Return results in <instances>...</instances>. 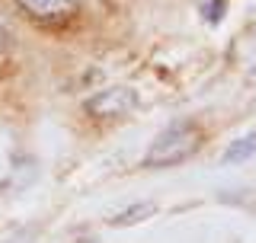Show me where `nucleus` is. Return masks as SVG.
I'll return each instance as SVG.
<instances>
[{
  "instance_id": "f257e3e1",
  "label": "nucleus",
  "mask_w": 256,
  "mask_h": 243,
  "mask_svg": "<svg viewBox=\"0 0 256 243\" xmlns=\"http://www.w3.org/2000/svg\"><path fill=\"white\" fill-rule=\"evenodd\" d=\"M202 144V128L196 122H176V125L164 128L154 141H150L148 154H144V166L148 170H166L176 164H186Z\"/></svg>"
},
{
  "instance_id": "f03ea898",
  "label": "nucleus",
  "mask_w": 256,
  "mask_h": 243,
  "mask_svg": "<svg viewBox=\"0 0 256 243\" xmlns=\"http://www.w3.org/2000/svg\"><path fill=\"white\" fill-rule=\"evenodd\" d=\"M13 6L26 16L29 22L42 29H61L80 16L84 4L80 0H13Z\"/></svg>"
},
{
  "instance_id": "7ed1b4c3",
  "label": "nucleus",
  "mask_w": 256,
  "mask_h": 243,
  "mask_svg": "<svg viewBox=\"0 0 256 243\" xmlns=\"http://www.w3.org/2000/svg\"><path fill=\"white\" fill-rule=\"evenodd\" d=\"M134 106H138V93L128 86H112V90H102L86 100V112L93 118H122Z\"/></svg>"
},
{
  "instance_id": "20e7f679",
  "label": "nucleus",
  "mask_w": 256,
  "mask_h": 243,
  "mask_svg": "<svg viewBox=\"0 0 256 243\" xmlns=\"http://www.w3.org/2000/svg\"><path fill=\"white\" fill-rule=\"evenodd\" d=\"M256 154V134H246V138H240L237 144H230L228 150H224V164H244V160H250Z\"/></svg>"
},
{
  "instance_id": "39448f33",
  "label": "nucleus",
  "mask_w": 256,
  "mask_h": 243,
  "mask_svg": "<svg viewBox=\"0 0 256 243\" xmlns=\"http://www.w3.org/2000/svg\"><path fill=\"white\" fill-rule=\"evenodd\" d=\"M148 214H154V205H138V208H132V212H125V214H116L112 224H134V218H148Z\"/></svg>"
},
{
  "instance_id": "423d86ee",
  "label": "nucleus",
  "mask_w": 256,
  "mask_h": 243,
  "mask_svg": "<svg viewBox=\"0 0 256 243\" xmlns=\"http://www.w3.org/2000/svg\"><path fill=\"white\" fill-rule=\"evenodd\" d=\"M32 240H36V228H26V230L13 234V237H6L4 243H32Z\"/></svg>"
},
{
  "instance_id": "0eeeda50",
  "label": "nucleus",
  "mask_w": 256,
  "mask_h": 243,
  "mask_svg": "<svg viewBox=\"0 0 256 243\" xmlns=\"http://www.w3.org/2000/svg\"><path fill=\"white\" fill-rule=\"evenodd\" d=\"M6 42H10V32H6V22H4V16H0V54L6 52Z\"/></svg>"
},
{
  "instance_id": "6e6552de",
  "label": "nucleus",
  "mask_w": 256,
  "mask_h": 243,
  "mask_svg": "<svg viewBox=\"0 0 256 243\" xmlns=\"http://www.w3.org/2000/svg\"><path fill=\"white\" fill-rule=\"evenodd\" d=\"M80 243H96V240H80Z\"/></svg>"
}]
</instances>
